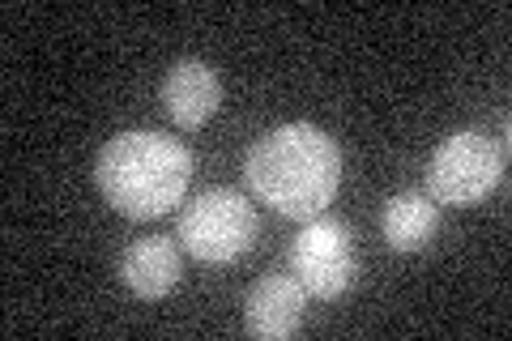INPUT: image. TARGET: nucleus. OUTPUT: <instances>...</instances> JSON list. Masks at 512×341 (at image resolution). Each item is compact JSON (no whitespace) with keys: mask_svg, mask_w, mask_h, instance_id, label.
<instances>
[{"mask_svg":"<svg viewBox=\"0 0 512 341\" xmlns=\"http://www.w3.org/2000/svg\"><path fill=\"white\" fill-rule=\"evenodd\" d=\"M163 107L180 128L210 124L214 111L222 107V77L197 56L175 60L171 73L163 77Z\"/></svg>","mask_w":512,"mask_h":341,"instance_id":"nucleus-7","label":"nucleus"},{"mask_svg":"<svg viewBox=\"0 0 512 341\" xmlns=\"http://www.w3.org/2000/svg\"><path fill=\"white\" fill-rule=\"evenodd\" d=\"M380 231L393 252H423L440 231V205L427 197V188H406L384 201Z\"/></svg>","mask_w":512,"mask_h":341,"instance_id":"nucleus-9","label":"nucleus"},{"mask_svg":"<svg viewBox=\"0 0 512 341\" xmlns=\"http://www.w3.org/2000/svg\"><path fill=\"white\" fill-rule=\"evenodd\" d=\"M504 180V141L483 128H461L444 137L427 158V197L436 205H478Z\"/></svg>","mask_w":512,"mask_h":341,"instance_id":"nucleus-3","label":"nucleus"},{"mask_svg":"<svg viewBox=\"0 0 512 341\" xmlns=\"http://www.w3.org/2000/svg\"><path fill=\"white\" fill-rule=\"evenodd\" d=\"M188 180V145L167 133H150V128L111 137L94 162V184H99L103 201L133 222H154L171 214L188 197Z\"/></svg>","mask_w":512,"mask_h":341,"instance_id":"nucleus-2","label":"nucleus"},{"mask_svg":"<svg viewBox=\"0 0 512 341\" xmlns=\"http://www.w3.org/2000/svg\"><path fill=\"white\" fill-rule=\"evenodd\" d=\"M303 307H308V290L299 286L295 273H269L244 299V329L261 341L295 337L303 324Z\"/></svg>","mask_w":512,"mask_h":341,"instance_id":"nucleus-6","label":"nucleus"},{"mask_svg":"<svg viewBox=\"0 0 512 341\" xmlns=\"http://www.w3.org/2000/svg\"><path fill=\"white\" fill-rule=\"evenodd\" d=\"M291 273L312 299H325V303L342 299L359 278V256L346 222L329 214L303 222V231L291 243Z\"/></svg>","mask_w":512,"mask_h":341,"instance_id":"nucleus-5","label":"nucleus"},{"mask_svg":"<svg viewBox=\"0 0 512 341\" xmlns=\"http://www.w3.org/2000/svg\"><path fill=\"white\" fill-rule=\"evenodd\" d=\"M244 175L256 201L269 205L274 214L312 222L338 197L342 150L325 128L295 120L252 145L244 158Z\"/></svg>","mask_w":512,"mask_h":341,"instance_id":"nucleus-1","label":"nucleus"},{"mask_svg":"<svg viewBox=\"0 0 512 341\" xmlns=\"http://www.w3.org/2000/svg\"><path fill=\"white\" fill-rule=\"evenodd\" d=\"M256 239V209L235 188H205L180 214V243L205 265L239 261Z\"/></svg>","mask_w":512,"mask_h":341,"instance_id":"nucleus-4","label":"nucleus"},{"mask_svg":"<svg viewBox=\"0 0 512 341\" xmlns=\"http://www.w3.org/2000/svg\"><path fill=\"white\" fill-rule=\"evenodd\" d=\"M180 273H184V256L167 235L133 239L120 252V282L137 299H167L180 286Z\"/></svg>","mask_w":512,"mask_h":341,"instance_id":"nucleus-8","label":"nucleus"}]
</instances>
